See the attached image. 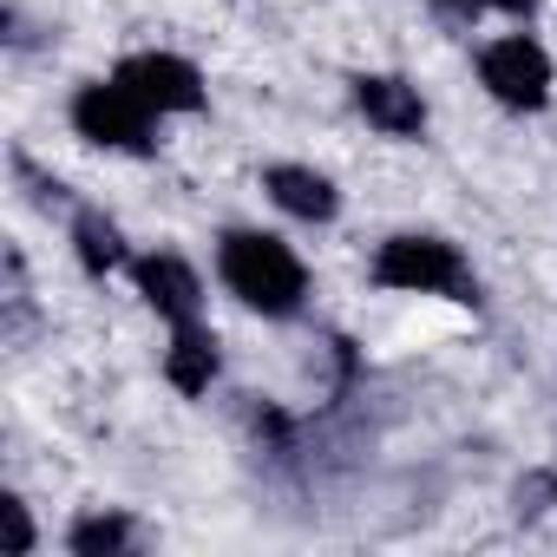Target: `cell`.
Instances as JSON below:
<instances>
[{
  "label": "cell",
  "mask_w": 557,
  "mask_h": 557,
  "mask_svg": "<svg viewBox=\"0 0 557 557\" xmlns=\"http://www.w3.org/2000/svg\"><path fill=\"white\" fill-rule=\"evenodd\" d=\"M216 275H223V289L243 309H256L269 322H283V315H296L309 302V269H302V256L283 236H269V230H230L216 243Z\"/></svg>",
  "instance_id": "1"
},
{
  "label": "cell",
  "mask_w": 557,
  "mask_h": 557,
  "mask_svg": "<svg viewBox=\"0 0 557 557\" xmlns=\"http://www.w3.org/2000/svg\"><path fill=\"white\" fill-rule=\"evenodd\" d=\"M374 283L400 296H453L472 302V269L446 236H387L374 249Z\"/></svg>",
  "instance_id": "2"
},
{
  "label": "cell",
  "mask_w": 557,
  "mask_h": 557,
  "mask_svg": "<svg viewBox=\"0 0 557 557\" xmlns=\"http://www.w3.org/2000/svg\"><path fill=\"white\" fill-rule=\"evenodd\" d=\"M73 132H79L86 145L145 158V151L158 145V112H151L125 79H99V86H79V92H73Z\"/></svg>",
  "instance_id": "3"
},
{
  "label": "cell",
  "mask_w": 557,
  "mask_h": 557,
  "mask_svg": "<svg viewBox=\"0 0 557 557\" xmlns=\"http://www.w3.org/2000/svg\"><path fill=\"white\" fill-rule=\"evenodd\" d=\"M479 79H485V92H492L498 106L537 112V106L550 99V53H544L531 34H505V40H492V47L479 53Z\"/></svg>",
  "instance_id": "4"
},
{
  "label": "cell",
  "mask_w": 557,
  "mask_h": 557,
  "mask_svg": "<svg viewBox=\"0 0 557 557\" xmlns=\"http://www.w3.org/2000/svg\"><path fill=\"white\" fill-rule=\"evenodd\" d=\"M112 79H125L158 119L164 112H203V73L177 53H132V60H119Z\"/></svg>",
  "instance_id": "5"
},
{
  "label": "cell",
  "mask_w": 557,
  "mask_h": 557,
  "mask_svg": "<svg viewBox=\"0 0 557 557\" xmlns=\"http://www.w3.org/2000/svg\"><path fill=\"white\" fill-rule=\"evenodd\" d=\"M132 283H138V296L171 322V329H184V322H197L203 315V283H197V269L184 262V256H138L132 262Z\"/></svg>",
  "instance_id": "6"
},
{
  "label": "cell",
  "mask_w": 557,
  "mask_h": 557,
  "mask_svg": "<svg viewBox=\"0 0 557 557\" xmlns=\"http://www.w3.org/2000/svg\"><path fill=\"white\" fill-rule=\"evenodd\" d=\"M355 106H361V119H368L374 132H387V138H420V132H426V99H420V86H407V79H394V73H361V79H355Z\"/></svg>",
  "instance_id": "7"
},
{
  "label": "cell",
  "mask_w": 557,
  "mask_h": 557,
  "mask_svg": "<svg viewBox=\"0 0 557 557\" xmlns=\"http://www.w3.org/2000/svg\"><path fill=\"white\" fill-rule=\"evenodd\" d=\"M262 190L275 197V210H289V216H302V223H329V216L342 210L335 177H322L315 164H269V171H262Z\"/></svg>",
  "instance_id": "8"
},
{
  "label": "cell",
  "mask_w": 557,
  "mask_h": 557,
  "mask_svg": "<svg viewBox=\"0 0 557 557\" xmlns=\"http://www.w3.org/2000/svg\"><path fill=\"white\" fill-rule=\"evenodd\" d=\"M164 381H171L177 394H210V381H216V335H210L203 322H184V329L171 335V348H164Z\"/></svg>",
  "instance_id": "9"
},
{
  "label": "cell",
  "mask_w": 557,
  "mask_h": 557,
  "mask_svg": "<svg viewBox=\"0 0 557 557\" xmlns=\"http://www.w3.org/2000/svg\"><path fill=\"white\" fill-rule=\"evenodd\" d=\"M73 249H79L86 275H106V269L125 262V236H119V223L99 216V210H79V216H73Z\"/></svg>",
  "instance_id": "10"
},
{
  "label": "cell",
  "mask_w": 557,
  "mask_h": 557,
  "mask_svg": "<svg viewBox=\"0 0 557 557\" xmlns=\"http://www.w3.org/2000/svg\"><path fill=\"white\" fill-rule=\"evenodd\" d=\"M66 544H73V557H119V550H132V518L125 511H86L66 531Z\"/></svg>",
  "instance_id": "11"
},
{
  "label": "cell",
  "mask_w": 557,
  "mask_h": 557,
  "mask_svg": "<svg viewBox=\"0 0 557 557\" xmlns=\"http://www.w3.org/2000/svg\"><path fill=\"white\" fill-rule=\"evenodd\" d=\"M0 511H8V550L27 557V550H34V518H27V505H21V498H0Z\"/></svg>",
  "instance_id": "12"
},
{
  "label": "cell",
  "mask_w": 557,
  "mask_h": 557,
  "mask_svg": "<svg viewBox=\"0 0 557 557\" xmlns=\"http://www.w3.org/2000/svg\"><path fill=\"white\" fill-rule=\"evenodd\" d=\"M459 14H531V0H446Z\"/></svg>",
  "instance_id": "13"
}]
</instances>
